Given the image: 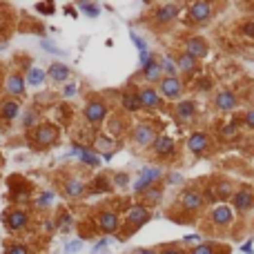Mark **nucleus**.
Returning <instances> with one entry per match:
<instances>
[{
	"instance_id": "f257e3e1",
	"label": "nucleus",
	"mask_w": 254,
	"mask_h": 254,
	"mask_svg": "<svg viewBox=\"0 0 254 254\" xmlns=\"http://www.w3.org/2000/svg\"><path fill=\"white\" fill-rule=\"evenodd\" d=\"M58 127L56 125H38L36 129H34L32 134H29V141H32L36 147L45 149V147H52V145H56V141H58Z\"/></svg>"
},
{
	"instance_id": "f03ea898",
	"label": "nucleus",
	"mask_w": 254,
	"mask_h": 254,
	"mask_svg": "<svg viewBox=\"0 0 254 254\" xmlns=\"http://www.w3.org/2000/svg\"><path fill=\"white\" fill-rule=\"evenodd\" d=\"M149 210L145 205H132L129 210H127V217H125V234H123V238L125 236H132L134 230H138L141 225H145V223L149 221Z\"/></svg>"
},
{
	"instance_id": "7ed1b4c3",
	"label": "nucleus",
	"mask_w": 254,
	"mask_h": 254,
	"mask_svg": "<svg viewBox=\"0 0 254 254\" xmlns=\"http://www.w3.org/2000/svg\"><path fill=\"white\" fill-rule=\"evenodd\" d=\"M185 91V85L183 80L176 76V78H163L159 83V94L161 98H169V101H179L181 96Z\"/></svg>"
},
{
	"instance_id": "20e7f679",
	"label": "nucleus",
	"mask_w": 254,
	"mask_h": 254,
	"mask_svg": "<svg viewBox=\"0 0 254 254\" xmlns=\"http://www.w3.org/2000/svg\"><path fill=\"white\" fill-rule=\"evenodd\" d=\"M156 136H159V134H156V129H154L149 123H138L132 132V141L138 147H152Z\"/></svg>"
},
{
	"instance_id": "39448f33",
	"label": "nucleus",
	"mask_w": 254,
	"mask_h": 254,
	"mask_svg": "<svg viewBox=\"0 0 254 254\" xmlns=\"http://www.w3.org/2000/svg\"><path fill=\"white\" fill-rule=\"evenodd\" d=\"M161 176H163V169L161 167H143L141 169V179L134 183V192H136V194H143L147 187L159 183Z\"/></svg>"
},
{
	"instance_id": "423d86ee",
	"label": "nucleus",
	"mask_w": 254,
	"mask_h": 254,
	"mask_svg": "<svg viewBox=\"0 0 254 254\" xmlns=\"http://www.w3.org/2000/svg\"><path fill=\"white\" fill-rule=\"evenodd\" d=\"M83 116L91 127L101 125V123L105 121V116H107V105L103 101H90L83 109Z\"/></svg>"
},
{
	"instance_id": "0eeeda50",
	"label": "nucleus",
	"mask_w": 254,
	"mask_h": 254,
	"mask_svg": "<svg viewBox=\"0 0 254 254\" xmlns=\"http://www.w3.org/2000/svg\"><path fill=\"white\" fill-rule=\"evenodd\" d=\"M183 54H185V56H190V58H194L196 63H199L201 58H205V56H207L205 40H203V38H199V36H190L185 42H183Z\"/></svg>"
},
{
	"instance_id": "6e6552de",
	"label": "nucleus",
	"mask_w": 254,
	"mask_h": 254,
	"mask_svg": "<svg viewBox=\"0 0 254 254\" xmlns=\"http://www.w3.org/2000/svg\"><path fill=\"white\" fill-rule=\"evenodd\" d=\"M187 16H190V20L196 22V25H205L212 18V5L210 2H203V0L192 2V5L187 7Z\"/></svg>"
},
{
	"instance_id": "1a4fd4ad",
	"label": "nucleus",
	"mask_w": 254,
	"mask_h": 254,
	"mask_svg": "<svg viewBox=\"0 0 254 254\" xmlns=\"http://www.w3.org/2000/svg\"><path fill=\"white\" fill-rule=\"evenodd\" d=\"M232 218H234V210L230 205H225V203L214 205L210 210V223L212 225H217V228H225V225H230Z\"/></svg>"
},
{
	"instance_id": "9d476101",
	"label": "nucleus",
	"mask_w": 254,
	"mask_h": 254,
	"mask_svg": "<svg viewBox=\"0 0 254 254\" xmlns=\"http://www.w3.org/2000/svg\"><path fill=\"white\" fill-rule=\"evenodd\" d=\"M25 87H27L25 76H20L18 72H11V74L5 78V94L9 96V98H14V101L25 94Z\"/></svg>"
},
{
	"instance_id": "9b49d317",
	"label": "nucleus",
	"mask_w": 254,
	"mask_h": 254,
	"mask_svg": "<svg viewBox=\"0 0 254 254\" xmlns=\"http://www.w3.org/2000/svg\"><path fill=\"white\" fill-rule=\"evenodd\" d=\"M138 98H141L143 109H161V107H163V98H161L159 90H154L149 85L138 90Z\"/></svg>"
},
{
	"instance_id": "f8f14e48",
	"label": "nucleus",
	"mask_w": 254,
	"mask_h": 254,
	"mask_svg": "<svg viewBox=\"0 0 254 254\" xmlns=\"http://www.w3.org/2000/svg\"><path fill=\"white\" fill-rule=\"evenodd\" d=\"M203 192L199 190H185L181 194V207L185 212H199L203 207Z\"/></svg>"
},
{
	"instance_id": "ddd939ff",
	"label": "nucleus",
	"mask_w": 254,
	"mask_h": 254,
	"mask_svg": "<svg viewBox=\"0 0 254 254\" xmlns=\"http://www.w3.org/2000/svg\"><path fill=\"white\" fill-rule=\"evenodd\" d=\"M214 107L218 111H234L238 107V98L234 91L230 90H221L217 96H214Z\"/></svg>"
},
{
	"instance_id": "4468645a",
	"label": "nucleus",
	"mask_w": 254,
	"mask_h": 254,
	"mask_svg": "<svg viewBox=\"0 0 254 254\" xmlns=\"http://www.w3.org/2000/svg\"><path fill=\"white\" fill-rule=\"evenodd\" d=\"M187 149H190L194 156H203V154L210 149V136L203 132H194L187 138Z\"/></svg>"
},
{
	"instance_id": "2eb2a0df",
	"label": "nucleus",
	"mask_w": 254,
	"mask_h": 254,
	"mask_svg": "<svg viewBox=\"0 0 254 254\" xmlns=\"http://www.w3.org/2000/svg\"><path fill=\"white\" fill-rule=\"evenodd\" d=\"M179 14H181V7L167 2V5H161L159 9H156L154 18H156V22H159V25H169V22H174L176 18H179Z\"/></svg>"
},
{
	"instance_id": "dca6fc26",
	"label": "nucleus",
	"mask_w": 254,
	"mask_h": 254,
	"mask_svg": "<svg viewBox=\"0 0 254 254\" xmlns=\"http://www.w3.org/2000/svg\"><path fill=\"white\" fill-rule=\"evenodd\" d=\"M27 225H29V214H27L25 210H14L7 214V228H9L11 232H20Z\"/></svg>"
},
{
	"instance_id": "f3484780",
	"label": "nucleus",
	"mask_w": 254,
	"mask_h": 254,
	"mask_svg": "<svg viewBox=\"0 0 254 254\" xmlns=\"http://www.w3.org/2000/svg\"><path fill=\"white\" fill-rule=\"evenodd\" d=\"M98 228L105 234H114L118 230V214L111 210H105L98 214Z\"/></svg>"
},
{
	"instance_id": "a211bd4d",
	"label": "nucleus",
	"mask_w": 254,
	"mask_h": 254,
	"mask_svg": "<svg viewBox=\"0 0 254 254\" xmlns=\"http://www.w3.org/2000/svg\"><path fill=\"white\" fill-rule=\"evenodd\" d=\"M174 65L183 76H194L196 72H199V63H196L194 58H190V56H185V54H176Z\"/></svg>"
},
{
	"instance_id": "6ab92c4d",
	"label": "nucleus",
	"mask_w": 254,
	"mask_h": 254,
	"mask_svg": "<svg viewBox=\"0 0 254 254\" xmlns=\"http://www.w3.org/2000/svg\"><path fill=\"white\" fill-rule=\"evenodd\" d=\"M232 201H234V210L236 212H248L254 207V194L250 190H238L234 192Z\"/></svg>"
},
{
	"instance_id": "aec40b11",
	"label": "nucleus",
	"mask_w": 254,
	"mask_h": 254,
	"mask_svg": "<svg viewBox=\"0 0 254 254\" xmlns=\"http://www.w3.org/2000/svg\"><path fill=\"white\" fill-rule=\"evenodd\" d=\"M152 149H154V154H156V156H161V159H163V156H172V154H174L176 143L169 136H156Z\"/></svg>"
},
{
	"instance_id": "412c9836",
	"label": "nucleus",
	"mask_w": 254,
	"mask_h": 254,
	"mask_svg": "<svg viewBox=\"0 0 254 254\" xmlns=\"http://www.w3.org/2000/svg\"><path fill=\"white\" fill-rule=\"evenodd\" d=\"M63 192H65V196H69V199H80V196L85 194L83 179H78V176L67 179V181H65V185H63Z\"/></svg>"
},
{
	"instance_id": "4be33fe9",
	"label": "nucleus",
	"mask_w": 254,
	"mask_h": 254,
	"mask_svg": "<svg viewBox=\"0 0 254 254\" xmlns=\"http://www.w3.org/2000/svg\"><path fill=\"white\" fill-rule=\"evenodd\" d=\"M47 76L54 83H65V80H69V76H72V69L63 63H52L47 69Z\"/></svg>"
},
{
	"instance_id": "5701e85b",
	"label": "nucleus",
	"mask_w": 254,
	"mask_h": 254,
	"mask_svg": "<svg viewBox=\"0 0 254 254\" xmlns=\"http://www.w3.org/2000/svg\"><path fill=\"white\" fill-rule=\"evenodd\" d=\"M121 105L125 107L129 114H134V111H141L143 109V105H141V98H138V90H129L123 94L121 98Z\"/></svg>"
},
{
	"instance_id": "b1692460",
	"label": "nucleus",
	"mask_w": 254,
	"mask_h": 254,
	"mask_svg": "<svg viewBox=\"0 0 254 254\" xmlns=\"http://www.w3.org/2000/svg\"><path fill=\"white\" fill-rule=\"evenodd\" d=\"M94 152L96 154H114V136H105V134H98L94 138Z\"/></svg>"
},
{
	"instance_id": "393cba45",
	"label": "nucleus",
	"mask_w": 254,
	"mask_h": 254,
	"mask_svg": "<svg viewBox=\"0 0 254 254\" xmlns=\"http://www.w3.org/2000/svg\"><path fill=\"white\" fill-rule=\"evenodd\" d=\"M156 60H159V67H161V72H163V78H176V76H179V69H176V65H174V56L163 54V56Z\"/></svg>"
},
{
	"instance_id": "a878e982",
	"label": "nucleus",
	"mask_w": 254,
	"mask_h": 254,
	"mask_svg": "<svg viewBox=\"0 0 254 254\" xmlns=\"http://www.w3.org/2000/svg\"><path fill=\"white\" fill-rule=\"evenodd\" d=\"M20 114V103L9 98V101H2L0 103V116L5 118V121H14V118Z\"/></svg>"
},
{
	"instance_id": "bb28decb",
	"label": "nucleus",
	"mask_w": 254,
	"mask_h": 254,
	"mask_svg": "<svg viewBox=\"0 0 254 254\" xmlns=\"http://www.w3.org/2000/svg\"><path fill=\"white\" fill-rule=\"evenodd\" d=\"M47 80V72H42L40 67H27L25 72V83L27 85H32V87H38V85H42Z\"/></svg>"
},
{
	"instance_id": "cd10ccee",
	"label": "nucleus",
	"mask_w": 254,
	"mask_h": 254,
	"mask_svg": "<svg viewBox=\"0 0 254 254\" xmlns=\"http://www.w3.org/2000/svg\"><path fill=\"white\" fill-rule=\"evenodd\" d=\"M20 123H22V129H36L38 125H40V114H38V109H34V107H29L27 111H22L20 116Z\"/></svg>"
},
{
	"instance_id": "c85d7f7f",
	"label": "nucleus",
	"mask_w": 254,
	"mask_h": 254,
	"mask_svg": "<svg viewBox=\"0 0 254 254\" xmlns=\"http://www.w3.org/2000/svg\"><path fill=\"white\" fill-rule=\"evenodd\" d=\"M214 192H217V199H221V201H228V199H232L234 196V185L230 183L228 179H221L214 183Z\"/></svg>"
},
{
	"instance_id": "c756f323",
	"label": "nucleus",
	"mask_w": 254,
	"mask_h": 254,
	"mask_svg": "<svg viewBox=\"0 0 254 254\" xmlns=\"http://www.w3.org/2000/svg\"><path fill=\"white\" fill-rule=\"evenodd\" d=\"M194 114H196L194 101H181L179 105H176V116H179L181 121H190Z\"/></svg>"
},
{
	"instance_id": "7c9ffc66",
	"label": "nucleus",
	"mask_w": 254,
	"mask_h": 254,
	"mask_svg": "<svg viewBox=\"0 0 254 254\" xmlns=\"http://www.w3.org/2000/svg\"><path fill=\"white\" fill-rule=\"evenodd\" d=\"M78 161H80L83 165H87V167H91V169L101 167V163H103L101 156H98L96 152H91V149H87V147L83 149V154H80V159H78Z\"/></svg>"
},
{
	"instance_id": "2f4dec72",
	"label": "nucleus",
	"mask_w": 254,
	"mask_h": 254,
	"mask_svg": "<svg viewBox=\"0 0 254 254\" xmlns=\"http://www.w3.org/2000/svg\"><path fill=\"white\" fill-rule=\"evenodd\" d=\"M143 78H145V83H149V87H152V85H159L161 80H163V72H161V67H159V60H156L147 72H143Z\"/></svg>"
},
{
	"instance_id": "473e14b6",
	"label": "nucleus",
	"mask_w": 254,
	"mask_h": 254,
	"mask_svg": "<svg viewBox=\"0 0 254 254\" xmlns=\"http://www.w3.org/2000/svg\"><path fill=\"white\" fill-rule=\"evenodd\" d=\"M54 196H56V194H54V192H49V190L47 192H40V194H38V199L34 201V205H36L38 210H47V207L54 203Z\"/></svg>"
},
{
	"instance_id": "72a5a7b5",
	"label": "nucleus",
	"mask_w": 254,
	"mask_h": 254,
	"mask_svg": "<svg viewBox=\"0 0 254 254\" xmlns=\"http://www.w3.org/2000/svg\"><path fill=\"white\" fill-rule=\"evenodd\" d=\"M143 196H145V201H149V203H159L161 201V196H163V187L156 183V185H152V187H147V190L143 192Z\"/></svg>"
},
{
	"instance_id": "f704fd0d",
	"label": "nucleus",
	"mask_w": 254,
	"mask_h": 254,
	"mask_svg": "<svg viewBox=\"0 0 254 254\" xmlns=\"http://www.w3.org/2000/svg\"><path fill=\"white\" fill-rule=\"evenodd\" d=\"M78 9H83L90 18H96L98 14H101V7H98V5H90V2H78Z\"/></svg>"
},
{
	"instance_id": "c9c22d12",
	"label": "nucleus",
	"mask_w": 254,
	"mask_h": 254,
	"mask_svg": "<svg viewBox=\"0 0 254 254\" xmlns=\"http://www.w3.org/2000/svg\"><path fill=\"white\" fill-rule=\"evenodd\" d=\"M236 134H238V125H236V123H225V125H223V129H221L223 138H234Z\"/></svg>"
},
{
	"instance_id": "e433bc0d",
	"label": "nucleus",
	"mask_w": 254,
	"mask_h": 254,
	"mask_svg": "<svg viewBox=\"0 0 254 254\" xmlns=\"http://www.w3.org/2000/svg\"><path fill=\"white\" fill-rule=\"evenodd\" d=\"M109 190V176H98L96 183L91 185V192H105Z\"/></svg>"
},
{
	"instance_id": "4c0bfd02",
	"label": "nucleus",
	"mask_w": 254,
	"mask_h": 254,
	"mask_svg": "<svg viewBox=\"0 0 254 254\" xmlns=\"http://www.w3.org/2000/svg\"><path fill=\"white\" fill-rule=\"evenodd\" d=\"M111 183H114L116 187H127V185H129V176L123 174V172H118V174L111 176Z\"/></svg>"
},
{
	"instance_id": "58836bf2",
	"label": "nucleus",
	"mask_w": 254,
	"mask_h": 254,
	"mask_svg": "<svg viewBox=\"0 0 254 254\" xmlns=\"http://www.w3.org/2000/svg\"><path fill=\"white\" fill-rule=\"evenodd\" d=\"M129 36H132V42L136 45V49H138V56H141V54H147V45H145L143 38L138 36V34H129Z\"/></svg>"
},
{
	"instance_id": "ea45409f",
	"label": "nucleus",
	"mask_w": 254,
	"mask_h": 254,
	"mask_svg": "<svg viewBox=\"0 0 254 254\" xmlns=\"http://www.w3.org/2000/svg\"><path fill=\"white\" fill-rule=\"evenodd\" d=\"M76 94H78V85L76 83H67L63 87V98H74Z\"/></svg>"
},
{
	"instance_id": "a19ab883",
	"label": "nucleus",
	"mask_w": 254,
	"mask_h": 254,
	"mask_svg": "<svg viewBox=\"0 0 254 254\" xmlns=\"http://www.w3.org/2000/svg\"><path fill=\"white\" fill-rule=\"evenodd\" d=\"M241 34H243L245 38H252L254 40V20H245L243 25H241Z\"/></svg>"
},
{
	"instance_id": "79ce46f5",
	"label": "nucleus",
	"mask_w": 254,
	"mask_h": 254,
	"mask_svg": "<svg viewBox=\"0 0 254 254\" xmlns=\"http://www.w3.org/2000/svg\"><path fill=\"white\" fill-rule=\"evenodd\" d=\"M190 254H217V252H214V248L210 243H199Z\"/></svg>"
},
{
	"instance_id": "37998d69",
	"label": "nucleus",
	"mask_w": 254,
	"mask_h": 254,
	"mask_svg": "<svg viewBox=\"0 0 254 254\" xmlns=\"http://www.w3.org/2000/svg\"><path fill=\"white\" fill-rule=\"evenodd\" d=\"M80 248H83V241H80V238H76V241H69V243L65 245V252H67V254H74V252H78Z\"/></svg>"
},
{
	"instance_id": "c03bdc74",
	"label": "nucleus",
	"mask_w": 254,
	"mask_h": 254,
	"mask_svg": "<svg viewBox=\"0 0 254 254\" xmlns=\"http://www.w3.org/2000/svg\"><path fill=\"white\" fill-rule=\"evenodd\" d=\"M243 125L248 127V129H254V109H248L243 114Z\"/></svg>"
},
{
	"instance_id": "a18cd8bd",
	"label": "nucleus",
	"mask_w": 254,
	"mask_h": 254,
	"mask_svg": "<svg viewBox=\"0 0 254 254\" xmlns=\"http://www.w3.org/2000/svg\"><path fill=\"white\" fill-rule=\"evenodd\" d=\"M7 254H29V250H27L25 245L16 243V245H9V248H7Z\"/></svg>"
},
{
	"instance_id": "49530a36",
	"label": "nucleus",
	"mask_w": 254,
	"mask_h": 254,
	"mask_svg": "<svg viewBox=\"0 0 254 254\" xmlns=\"http://www.w3.org/2000/svg\"><path fill=\"white\" fill-rule=\"evenodd\" d=\"M196 87H199L201 91H210L212 90V80L210 78H199L196 80Z\"/></svg>"
},
{
	"instance_id": "de8ad7c7",
	"label": "nucleus",
	"mask_w": 254,
	"mask_h": 254,
	"mask_svg": "<svg viewBox=\"0 0 254 254\" xmlns=\"http://www.w3.org/2000/svg\"><path fill=\"white\" fill-rule=\"evenodd\" d=\"M203 201H210V203H217V192H214V187H207L205 192H203Z\"/></svg>"
},
{
	"instance_id": "09e8293b",
	"label": "nucleus",
	"mask_w": 254,
	"mask_h": 254,
	"mask_svg": "<svg viewBox=\"0 0 254 254\" xmlns=\"http://www.w3.org/2000/svg\"><path fill=\"white\" fill-rule=\"evenodd\" d=\"M167 183L169 185H181V183H183V176H181L179 172H172V174L167 176Z\"/></svg>"
},
{
	"instance_id": "8fccbe9b",
	"label": "nucleus",
	"mask_w": 254,
	"mask_h": 254,
	"mask_svg": "<svg viewBox=\"0 0 254 254\" xmlns=\"http://www.w3.org/2000/svg\"><path fill=\"white\" fill-rule=\"evenodd\" d=\"M241 252H243V254H254V243H252V238H250V241H245L243 248H241Z\"/></svg>"
},
{
	"instance_id": "3c124183",
	"label": "nucleus",
	"mask_w": 254,
	"mask_h": 254,
	"mask_svg": "<svg viewBox=\"0 0 254 254\" xmlns=\"http://www.w3.org/2000/svg\"><path fill=\"white\" fill-rule=\"evenodd\" d=\"M42 47H45V49H49V52H54V54H63L58 47H56V45H52V42H49V40H42Z\"/></svg>"
},
{
	"instance_id": "603ef678",
	"label": "nucleus",
	"mask_w": 254,
	"mask_h": 254,
	"mask_svg": "<svg viewBox=\"0 0 254 254\" xmlns=\"http://www.w3.org/2000/svg\"><path fill=\"white\" fill-rule=\"evenodd\" d=\"M38 11H42V14H52L54 11V5H36Z\"/></svg>"
},
{
	"instance_id": "864d4df0",
	"label": "nucleus",
	"mask_w": 254,
	"mask_h": 254,
	"mask_svg": "<svg viewBox=\"0 0 254 254\" xmlns=\"http://www.w3.org/2000/svg\"><path fill=\"white\" fill-rule=\"evenodd\" d=\"M185 243H194V241H201V234H187L185 238H183Z\"/></svg>"
},
{
	"instance_id": "5fc2aeb1",
	"label": "nucleus",
	"mask_w": 254,
	"mask_h": 254,
	"mask_svg": "<svg viewBox=\"0 0 254 254\" xmlns=\"http://www.w3.org/2000/svg\"><path fill=\"white\" fill-rule=\"evenodd\" d=\"M161 254H185V252H183V250H179V248H165Z\"/></svg>"
},
{
	"instance_id": "6e6d98bb",
	"label": "nucleus",
	"mask_w": 254,
	"mask_h": 254,
	"mask_svg": "<svg viewBox=\"0 0 254 254\" xmlns=\"http://www.w3.org/2000/svg\"><path fill=\"white\" fill-rule=\"evenodd\" d=\"M111 129H114V132H121V123H118V118H114V125H111Z\"/></svg>"
},
{
	"instance_id": "4d7b16f0",
	"label": "nucleus",
	"mask_w": 254,
	"mask_h": 254,
	"mask_svg": "<svg viewBox=\"0 0 254 254\" xmlns=\"http://www.w3.org/2000/svg\"><path fill=\"white\" fill-rule=\"evenodd\" d=\"M136 254H161L156 250H136Z\"/></svg>"
},
{
	"instance_id": "13d9d810",
	"label": "nucleus",
	"mask_w": 254,
	"mask_h": 254,
	"mask_svg": "<svg viewBox=\"0 0 254 254\" xmlns=\"http://www.w3.org/2000/svg\"><path fill=\"white\" fill-rule=\"evenodd\" d=\"M107 243H109V238H101V241L96 243V250H98V248H103V245H107Z\"/></svg>"
},
{
	"instance_id": "bf43d9fd",
	"label": "nucleus",
	"mask_w": 254,
	"mask_h": 254,
	"mask_svg": "<svg viewBox=\"0 0 254 254\" xmlns=\"http://www.w3.org/2000/svg\"><path fill=\"white\" fill-rule=\"evenodd\" d=\"M252 105H254V91H252Z\"/></svg>"
}]
</instances>
